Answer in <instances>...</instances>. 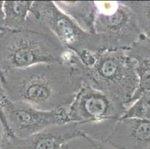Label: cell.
I'll list each match as a JSON object with an SVG mask.
<instances>
[{
	"label": "cell",
	"instance_id": "obj_1",
	"mask_svg": "<svg viewBox=\"0 0 150 149\" xmlns=\"http://www.w3.org/2000/svg\"><path fill=\"white\" fill-rule=\"evenodd\" d=\"M85 66L76 54L69 62L49 63L3 72L8 99L43 110L67 108L84 84Z\"/></svg>",
	"mask_w": 150,
	"mask_h": 149
},
{
	"label": "cell",
	"instance_id": "obj_2",
	"mask_svg": "<svg viewBox=\"0 0 150 149\" xmlns=\"http://www.w3.org/2000/svg\"><path fill=\"white\" fill-rule=\"evenodd\" d=\"M75 54L31 13L25 28L5 29L0 36V69L2 72L40 64L69 62Z\"/></svg>",
	"mask_w": 150,
	"mask_h": 149
},
{
	"label": "cell",
	"instance_id": "obj_3",
	"mask_svg": "<svg viewBox=\"0 0 150 149\" xmlns=\"http://www.w3.org/2000/svg\"><path fill=\"white\" fill-rule=\"evenodd\" d=\"M84 84L128 108L138 88V79L126 50H105L95 54L91 66H85Z\"/></svg>",
	"mask_w": 150,
	"mask_h": 149
},
{
	"label": "cell",
	"instance_id": "obj_4",
	"mask_svg": "<svg viewBox=\"0 0 150 149\" xmlns=\"http://www.w3.org/2000/svg\"><path fill=\"white\" fill-rule=\"evenodd\" d=\"M30 13L44 23L64 47L79 57L86 66L93 63L95 54L105 51L100 37L81 29L63 13L52 1H35Z\"/></svg>",
	"mask_w": 150,
	"mask_h": 149
},
{
	"label": "cell",
	"instance_id": "obj_5",
	"mask_svg": "<svg viewBox=\"0 0 150 149\" xmlns=\"http://www.w3.org/2000/svg\"><path fill=\"white\" fill-rule=\"evenodd\" d=\"M95 34L105 50H127L143 36L135 16L122 1H97Z\"/></svg>",
	"mask_w": 150,
	"mask_h": 149
},
{
	"label": "cell",
	"instance_id": "obj_6",
	"mask_svg": "<svg viewBox=\"0 0 150 149\" xmlns=\"http://www.w3.org/2000/svg\"><path fill=\"white\" fill-rule=\"evenodd\" d=\"M2 112L7 129L11 136L26 138L54 125L69 123L67 108L43 110L24 102L5 98Z\"/></svg>",
	"mask_w": 150,
	"mask_h": 149
},
{
	"label": "cell",
	"instance_id": "obj_7",
	"mask_svg": "<svg viewBox=\"0 0 150 149\" xmlns=\"http://www.w3.org/2000/svg\"><path fill=\"white\" fill-rule=\"evenodd\" d=\"M126 110L124 105L84 84L67 108V116L69 122L82 125L120 119Z\"/></svg>",
	"mask_w": 150,
	"mask_h": 149
},
{
	"label": "cell",
	"instance_id": "obj_8",
	"mask_svg": "<svg viewBox=\"0 0 150 149\" xmlns=\"http://www.w3.org/2000/svg\"><path fill=\"white\" fill-rule=\"evenodd\" d=\"M82 134L79 125L69 122L23 139L10 136L3 149H62L69 140Z\"/></svg>",
	"mask_w": 150,
	"mask_h": 149
},
{
	"label": "cell",
	"instance_id": "obj_9",
	"mask_svg": "<svg viewBox=\"0 0 150 149\" xmlns=\"http://www.w3.org/2000/svg\"><path fill=\"white\" fill-rule=\"evenodd\" d=\"M107 143L116 149H146L150 147V121L121 118L117 121Z\"/></svg>",
	"mask_w": 150,
	"mask_h": 149
},
{
	"label": "cell",
	"instance_id": "obj_10",
	"mask_svg": "<svg viewBox=\"0 0 150 149\" xmlns=\"http://www.w3.org/2000/svg\"><path fill=\"white\" fill-rule=\"evenodd\" d=\"M138 79V88L132 104L144 93L150 92V39L144 36L126 50Z\"/></svg>",
	"mask_w": 150,
	"mask_h": 149
},
{
	"label": "cell",
	"instance_id": "obj_11",
	"mask_svg": "<svg viewBox=\"0 0 150 149\" xmlns=\"http://www.w3.org/2000/svg\"><path fill=\"white\" fill-rule=\"evenodd\" d=\"M54 4L81 29L95 34L96 8L94 1H54Z\"/></svg>",
	"mask_w": 150,
	"mask_h": 149
},
{
	"label": "cell",
	"instance_id": "obj_12",
	"mask_svg": "<svg viewBox=\"0 0 150 149\" xmlns=\"http://www.w3.org/2000/svg\"><path fill=\"white\" fill-rule=\"evenodd\" d=\"M32 2L33 1L4 2L6 29L21 30L26 27Z\"/></svg>",
	"mask_w": 150,
	"mask_h": 149
},
{
	"label": "cell",
	"instance_id": "obj_13",
	"mask_svg": "<svg viewBox=\"0 0 150 149\" xmlns=\"http://www.w3.org/2000/svg\"><path fill=\"white\" fill-rule=\"evenodd\" d=\"M135 16L143 36L150 39V1H122Z\"/></svg>",
	"mask_w": 150,
	"mask_h": 149
},
{
	"label": "cell",
	"instance_id": "obj_14",
	"mask_svg": "<svg viewBox=\"0 0 150 149\" xmlns=\"http://www.w3.org/2000/svg\"><path fill=\"white\" fill-rule=\"evenodd\" d=\"M122 118H138L150 121V92L141 94L128 107Z\"/></svg>",
	"mask_w": 150,
	"mask_h": 149
},
{
	"label": "cell",
	"instance_id": "obj_15",
	"mask_svg": "<svg viewBox=\"0 0 150 149\" xmlns=\"http://www.w3.org/2000/svg\"><path fill=\"white\" fill-rule=\"evenodd\" d=\"M62 149H116L111 145L105 141L88 136L80 135L71 139L63 145Z\"/></svg>",
	"mask_w": 150,
	"mask_h": 149
},
{
	"label": "cell",
	"instance_id": "obj_16",
	"mask_svg": "<svg viewBox=\"0 0 150 149\" xmlns=\"http://www.w3.org/2000/svg\"><path fill=\"white\" fill-rule=\"evenodd\" d=\"M10 136V133L5 128V125L2 123V120L0 119V149L4 148Z\"/></svg>",
	"mask_w": 150,
	"mask_h": 149
},
{
	"label": "cell",
	"instance_id": "obj_17",
	"mask_svg": "<svg viewBox=\"0 0 150 149\" xmlns=\"http://www.w3.org/2000/svg\"><path fill=\"white\" fill-rule=\"evenodd\" d=\"M6 98L7 96H6V93H5V88H4L3 83H2V79H1V77H0V119L2 120V123L5 125V128H7L6 124H5V118H4V116H3V112H2V105H3L4 101L5 100V98Z\"/></svg>",
	"mask_w": 150,
	"mask_h": 149
},
{
	"label": "cell",
	"instance_id": "obj_18",
	"mask_svg": "<svg viewBox=\"0 0 150 149\" xmlns=\"http://www.w3.org/2000/svg\"><path fill=\"white\" fill-rule=\"evenodd\" d=\"M6 29L5 21V12H4V2L0 1V34Z\"/></svg>",
	"mask_w": 150,
	"mask_h": 149
},
{
	"label": "cell",
	"instance_id": "obj_19",
	"mask_svg": "<svg viewBox=\"0 0 150 149\" xmlns=\"http://www.w3.org/2000/svg\"><path fill=\"white\" fill-rule=\"evenodd\" d=\"M1 35H2V33L0 34V36H1ZM0 77H1V79H2V81H3V78H4V76H3V72H2V71L0 69Z\"/></svg>",
	"mask_w": 150,
	"mask_h": 149
},
{
	"label": "cell",
	"instance_id": "obj_20",
	"mask_svg": "<svg viewBox=\"0 0 150 149\" xmlns=\"http://www.w3.org/2000/svg\"><path fill=\"white\" fill-rule=\"evenodd\" d=\"M146 149H150V147H149V148H146Z\"/></svg>",
	"mask_w": 150,
	"mask_h": 149
}]
</instances>
